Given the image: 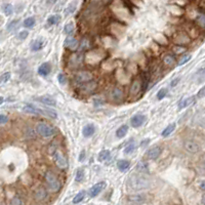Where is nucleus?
Listing matches in <instances>:
<instances>
[{"instance_id":"nucleus-1","label":"nucleus","mask_w":205,"mask_h":205,"mask_svg":"<svg viewBox=\"0 0 205 205\" xmlns=\"http://www.w3.org/2000/svg\"><path fill=\"white\" fill-rule=\"evenodd\" d=\"M150 187V180L142 174H131L127 180V188L132 191H142Z\"/></svg>"},{"instance_id":"nucleus-2","label":"nucleus","mask_w":205,"mask_h":205,"mask_svg":"<svg viewBox=\"0 0 205 205\" xmlns=\"http://www.w3.org/2000/svg\"><path fill=\"white\" fill-rule=\"evenodd\" d=\"M36 132L43 137H49L55 133V129L47 123L39 122L36 125Z\"/></svg>"},{"instance_id":"nucleus-3","label":"nucleus","mask_w":205,"mask_h":205,"mask_svg":"<svg viewBox=\"0 0 205 205\" xmlns=\"http://www.w3.org/2000/svg\"><path fill=\"white\" fill-rule=\"evenodd\" d=\"M45 180H46V184L48 186L50 190L52 192H57L59 190H61V183H60L59 178H57L51 171H47L45 173Z\"/></svg>"},{"instance_id":"nucleus-4","label":"nucleus","mask_w":205,"mask_h":205,"mask_svg":"<svg viewBox=\"0 0 205 205\" xmlns=\"http://www.w3.org/2000/svg\"><path fill=\"white\" fill-rule=\"evenodd\" d=\"M54 160L57 166L61 169H67L69 165V162L67 160V158L65 157V155L62 153L60 150H55L54 153Z\"/></svg>"},{"instance_id":"nucleus-5","label":"nucleus","mask_w":205,"mask_h":205,"mask_svg":"<svg viewBox=\"0 0 205 205\" xmlns=\"http://www.w3.org/2000/svg\"><path fill=\"white\" fill-rule=\"evenodd\" d=\"M84 60V55L82 52H75L74 54H72L69 59L68 66L71 69H75L81 66V64L83 63Z\"/></svg>"},{"instance_id":"nucleus-6","label":"nucleus","mask_w":205,"mask_h":205,"mask_svg":"<svg viewBox=\"0 0 205 205\" xmlns=\"http://www.w3.org/2000/svg\"><path fill=\"white\" fill-rule=\"evenodd\" d=\"M89 80H92V74L87 71L79 72L74 77V82L76 84H79V85H81V84L85 83V82H87Z\"/></svg>"},{"instance_id":"nucleus-7","label":"nucleus","mask_w":205,"mask_h":205,"mask_svg":"<svg viewBox=\"0 0 205 205\" xmlns=\"http://www.w3.org/2000/svg\"><path fill=\"white\" fill-rule=\"evenodd\" d=\"M96 87H98V83L93 80H89L85 83L81 84L80 85V91L84 95H87V93H90L92 91H95Z\"/></svg>"},{"instance_id":"nucleus-8","label":"nucleus","mask_w":205,"mask_h":205,"mask_svg":"<svg viewBox=\"0 0 205 205\" xmlns=\"http://www.w3.org/2000/svg\"><path fill=\"white\" fill-rule=\"evenodd\" d=\"M107 187V184H106V182H98V184L93 185L92 187L89 189V196L91 197V198H93V197L98 196V194H100L101 192L103 191V190H105V188Z\"/></svg>"},{"instance_id":"nucleus-9","label":"nucleus","mask_w":205,"mask_h":205,"mask_svg":"<svg viewBox=\"0 0 205 205\" xmlns=\"http://www.w3.org/2000/svg\"><path fill=\"white\" fill-rule=\"evenodd\" d=\"M184 148L186 149V151H188L191 154H196L200 151V146L196 142L191 141V139H188L184 143Z\"/></svg>"},{"instance_id":"nucleus-10","label":"nucleus","mask_w":205,"mask_h":205,"mask_svg":"<svg viewBox=\"0 0 205 205\" xmlns=\"http://www.w3.org/2000/svg\"><path fill=\"white\" fill-rule=\"evenodd\" d=\"M23 110L25 111L26 113H29V114L43 115V116H44V109H40V108H37L33 105H30V104H26V105L24 106Z\"/></svg>"},{"instance_id":"nucleus-11","label":"nucleus","mask_w":205,"mask_h":205,"mask_svg":"<svg viewBox=\"0 0 205 205\" xmlns=\"http://www.w3.org/2000/svg\"><path fill=\"white\" fill-rule=\"evenodd\" d=\"M162 153V148L160 146H156L151 148L150 150H148V152L146 153V156L148 157V159H151V160H156L159 156L161 155Z\"/></svg>"},{"instance_id":"nucleus-12","label":"nucleus","mask_w":205,"mask_h":205,"mask_svg":"<svg viewBox=\"0 0 205 205\" xmlns=\"http://www.w3.org/2000/svg\"><path fill=\"white\" fill-rule=\"evenodd\" d=\"M147 120V117L145 115H134L133 117L130 119V124L132 127L137 128V127L142 126Z\"/></svg>"},{"instance_id":"nucleus-13","label":"nucleus","mask_w":205,"mask_h":205,"mask_svg":"<svg viewBox=\"0 0 205 205\" xmlns=\"http://www.w3.org/2000/svg\"><path fill=\"white\" fill-rule=\"evenodd\" d=\"M110 98L115 102H119L123 98V90L120 87H114L110 91Z\"/></svg>"},{"instance_id":"nucleus-14","label":"nucleus","mask_w":205,"mask_h":205,"mask_svg":"<svg viewBox=\"0 0 205 205\" xmlns=\"http://www.w3.org/2000/svg\"><path fill=\"white\" fill-rule=\"evenodd\" d=\"M196 98L197 96H190V98H185L183 100H180V102L178 103V110H182L184 108L194 105V103L196 102Z\"/></svg>"},{"instance_id":"nucleus-15","label":"nucleus","mask_w":205,"mask_h":205,"mask_svg":"<svg viewBox=\"0 0 205 205\" xmlns=\"http://www.w3.org/2000/svg\"><path fill=\"white\" fill-rule=\"evenodd\" d=\"M48 193L43 187H38L34 192V197L37 201H43L47 198Z\"/></svg>"},{"instance_id":"nucleus-16","label":"nucleus","mask_w":205,"mask_h":205,"mask_svg":"<svg viewBox=\"0 0 205 205\" xmlns=\"http://www.w3.org/2000/svg\"><path fill=\"white\" fill-rule=\"evenodd\" d=\"M78 45H79V42L77 41V39H75V38L68 37L66 40H65V46L68 47L69 49H71V50H76L77 48H78Z\"/></svg>"},{"instance_id":"nucleus-17","label":"nucleus","mask_w":205,"mask_h":205,"mask_svg":"<svg viewBox=\"0 0 205 205\" xmlns=\"http://www.w3.org/2000/svg\"><path fill=\"white\" fill-rule=\"evenodd\" d=\"M36 100H37L38 102L44 104V105L49 106V107H55V106H57L55 101L54 98H49V96H38V98H36Z\"/></svg>"},{"instance_id":"nucleus-18","label":"nucleus","mask_w":205,"mask_h":205,"mask_svg":"<svg viewBox=\"0 0 205 205\" xmlns=\"http://www.w3.org/2000/svg\"><path fill=\"white\" fill-rule=\"evenodd\" d=\"M103 54H98V51H90L89 54H87V62L88 63H96V62H100L101 60H102L103 57Z\"/></svg>"},{"instance_id":"nucleus-19","label":"nucleus","mask_w":205,"mask_h":205,"mask_svg":"<svg viewBox=\"0 0 205 205\" xmlns=\"http://www.w3.org/2000/svg\"><path fill=\"white\" fill-rule=\"evenodd\" d=\"M141 86H142V83H141V81H139V79L134 80L133 82H132L131 86H130V95H139V91H141Z\"/></svg>"},{"instance_id":"nucleus-20","label":"nucleus","mask_w":205,"mask_h":205,"mask_svg":"<svg viewBox=\"0 0 205 205\" xmlns=\"http://www.w3.org/2000/svg\"><path fill=\"white\" fill-rule=\"evenodd\" d=\"M95 132V127L93 124H87L83 127L82 129V134L85 137H90L91 136H93V133Z\"/></svg>"},{"instance_id":"nucleus-21","label":"nucleus","mask_w":205,"mask_h":205,"mask_svg":"<svg viewBox=\"0 0 205 205\" xmlns=\"http://www.w3.org/2000/svg\"><path fill=\"white\" fill-rule=\"evenodd\" d=\"M50 71H51V67H50V64H48V63H43L38 68V73L41 76H47L50 73Z\"/></svg>"},{"instance_id":"nucleus-22","label":"nucleus","mask_w":205,"mask_h":205,"mask_svg":"<svg viewBox=\"0 0 205 205\" xmlns=\"http://www.w3.org/2000/svg\"><path fill=\"white\" fill-rule=\"evenodd\" d=\"M136 170L141 173H147L149 172V164L146 161H139L136 164Z\"/></svg>"},{"instance_id":"nucleus-23","label":"nucleus","mask_w":205,"mask_h":205,"mask_svg":"<svg viewBox=\"0 0 205 205\" xmlns=\"http://www.w3.org/2000/svg\"><path fill=\"white\" fill-rule=\"evenodd\" d=\"M129 166H130L129 161L124 160V159H122V160H119V161L117 162V167H118V169H119L120 171H122V172H124V171H126L127 169H128Z\"/></svg>"},{"instance_id":"nucleus-24","label":"nucleus","mask_w":205,"mask_h":205,"mask_svg":"<svg viewBox=\"0 0 205 205\" xmlns=\"http://www.w3.org/2000/svg\"><path fill=\"white\" fill-rule=\"evenodd\" d=\"M127 131H128V126H127V125H122V126H120L119 128L116 130V136L118 139H122V137H124L126 136Z\"/></svg>"},{"instance_id":"nucleus-25","label":"nucleus","mask_w":205,"mask_h":205,"mask_svg":"<svg viewBox=\"0 0 205 205\" xmlns=\"http://www.w3.org/2000/svg\"><path fill=\"white\" fill-rule=\"evenodd\" d=\"M196 80L198 83H201L205 80V65L201 67L196 73Z\"/></svg>"},{"instance_id":"nucleus-26","label":"nucleus","mask_w":205,"mask_h":205,"mask_svg":"<svg viewBox=\"0 0 205 205\" xmlns=\"http://www.w3.org/2000/svg\"><path fill=\"white\" fill-rule=\"evenodd\" d=\"M110 156H111V153L109 150H103L100 152V154H98V160L100 161V162H104V161H107L108 159L110 158Z\"/></svg>"},{"instance_id":"nucleus-27","label":"nucleus","mask_w":205,"mask_h":205,"mask_svg":"<svg viewBox=\"0 0 205 205\" xmlns=\"http://www.w3.org/2000/svg\"><path fill=\"white\" fill-rule=\"evenodd\" d=\"M175 129V123H172V124H169L166 128L163 129L162 133H161V136L163 137H167L168 136H170L171 133L173 132V130Z\"/></svg>"},{"instance_id":"nucleus-28","label":"nucleus","mask_w":205,"mask_h":205,"mask_svg":"<svg viewBox=\"0 0 205 205\" xmlns=\"http://www.w3.org/2000/svg\"><path fill=\"white\" fill-rule=\"evenodd\" d=\"M42 46H43V40L42 39H37L32 43V45H31V49H32L33 51H37V50L41 49Z\"/></svg>"},{"instance_id":"nucleus-29","label":"nucleus","mask_w":205,"mask_h":205,"mask_svg":"<svg viewBox=\"0 0 205 205\" xmlns=\"http://www.w3.org/2000/svg\"><path fill=\"white\" fill-rule=\"evenodd\" d=\"M129 200L132 203H142L145 200V196L144 195H132L129 197Z\"/></svg>"},{"instance_id":"nucleus-30","label":"nucleus","mask_w":205,"mask_h":205,"mask_svg":"<svg viewBox=\"0 0 205 205\" xmlns=\"http://www.w3.org/2000/svg\"><path fill=\"white\" fill-rule=\"evenodd\" d=\"M60 21H61V16H60L59 14H54V16H50L49 18H48L47 23L49 24V25H57V24L60 23Z\"/></svg>"},{"instance_id":"nucleus-31","label":"nucleus","mask_w":205,"mask_h":205,"mask_svg":"<svg viewBox=\"0 0 205 205\" xmlns=\"http://www.w3.org/2000/svg\"><path fill=\"white\" fill-rule=\"evenodd\" d=\"M2 11H3L6 16H11L13 13V7L10 3H6L2 6Z\"/></svg>"},{"instance_id":"nucleus-32","label":"nucleus","mask_w":205,"mask_h":205,"mask_svg":"<svg viewBox=\"0 0 205 205\" xmlns=\"http://www.w3.org/2000/svg\"><path fill=\"white\" fill-rule=\"evenodd\" d=\"M44 116L49 117V118H51V119H57V112L52 109H44Z\"/></svg>"},{"instance_id":"nucleus-33","label":"nucleus","mask_w":205,"mask_h":205,"mask_svg":"<svg viewBox=\"0 0 205 205\" xmlns=\"http://www.w3.org/2000/svg\"><path fill=\"white\" fill-rule=\"evenodd\" d=\"M85 194H86V192H85V191H81V192H79L78 194H77L76 196L74 197V199H73V203H74V204H77V203H79V202H81L82 200L84 199V197H85Z\"/></svg>"},{"instance_id":"nucleus-34","label":"nucleus","mask_w":205,"mask_h":205,"mask_svg":"<svg viewBox=\"0 0 205 205\" xmlns=\"http://www.w3.org/2000/svg\"><path fill=\"white\" fill-rule=\"evenodd\" d=\"M76 9V2H72L71 4H69L68 7L65 9V16H69V14L73 13Z\"/></svg>"},{"instance_id":"nucleus-35","label":"nucleus","mask_w":205,"mask_h":205,"mask_svg":"<svg viewBox=\"0 0 205 205\" xmlns=\"http://www.w3.org/2000/svg\"><path fill=\"white\" fill-rule=\"evenodd\" d=\"M196 22L202 29H205V13L199 14V16H197V19H196Z\"/></svg>"},{"instance_id":"nucleus-36","label":"nucleus","mask_w":205,"mask_h":205,"mask_svg":"<svg viewBox=\"0 0 205 205\" xmlns=\"http://www.w3.org/2000/svg\"><path fill=\"white\" fill-rule=\"evenodd\" d=\"M174 57H172L171 54H167V55H165V57H163V62H164V64H166L167 66H171L172 64H174Z\"/></svg>"},{"instance_id":"nucleus-37","label":"nucleus","mask_w":205,"mask_h":205,"mask_svg":"<svg viewBox=\"0 0 205 205\" xmlns=\"http://www.w3.org/2000/svg\"><path fill=\"white\" fill-rule=\"evenodd\" d=\"M64 32L67 35H71L74 32V24L73 23H68L64 28Z\"/></svg>"},{"instance_id":"nucleus-38","label":"nucleus","mask_w":205,"mask_h":205,"mask_svg":"<svg viewBox=\"0 0 205 205\" xmlns=\"http://www.w3.org/2000/svg\"><path fill=\"white\" fill-rule=\"evenodd\" d=\"M134 150H136V143H134V142H132V143L128 144L126 147H125L124 153L125 154H131Z\"/></svg>"},{"instance_id":"nucleus-39","label":"nucleus","mask_w":205,"mask_h":205,"mask_svg":"<svg viewBox=\"0 0 205 205\" xmlns=\"http://www.w3.org/2000/svg\"><path fill=\"white\" fill-rule=\"evenodd\" d=\"M84 178V170L83 169H78L76 171V175H75V180L78 183H81Z\"/></svg>"},{"instance_id":"nucleus-40","label":"nucleus","mask_w":205,"mask_h":205,"mask_svg":"<svg viewBox=\"0 0 205 205\" xmlns=\"http://www.w3.org/2000/svg\"><path fill=\"white\" fill-rule=\"evenodd\" d=\"M35 25V19L34 18H28L24 22V26L27 28H33Z\"/></svg>"},{"instance_id":"nucleus-41","label":"nucleus","mask_w":205,"mask_h":205,"mask_svg":"<svg viewBox=\"0 0 205 205\" xmlns=\"http://www.w3.org/2000/svg\"><path fill=\"white\" fill-rule=\"evenodd\" d=\"M191 57H192L191 54H186V55H184V57H183L182 59L180 60V62H178V65H180V66H182V65H185L186 63L189 62L190 60H191Z\"/></svg>"},{"instance_id":"nucleus-42","label":"nucleus","mask_w":205,"mask_h":205,"mask_svg":"<svg viewBox=\"0 0 205 205\" xmlns=\"http://www.w3.org/2000/svg\"><path fill=\"white\" fill-rule=\"evenodd\" d=\"M10 72H5V73H3L1 75V83H5V82H7L10 79Z\"/></svg>"},{"instance_id":"nucleus-43","label":"nucleus","mask_w":205,"mask_h":205,"mask_svg":"<svg viewBox=\"0 0 205 205\" xmlns=\"http://www.w3.org/2000/svg\"><path fill=\"white\" fill-rule=\"evenodd\" d=\"M166 95H167V89H166V88H161L160 90L158 91V93H157V98H158V100H162V98H164V96H165Z\"/></svg>"},{"instance_id":"nucleus-44","label":"nucleus","mask_w":205,"mask_h":205,"mask_svg":"<svg viewBox=\"0 0 205 205\" xmlns=\"http://www.w3.org/2000/svg\"><path fill=\"white\" fill-rule=\"evenodd\" d=\"M10 204L11 205H19V204H24V201L23 200H21V198L19 196H16L13 197V199H11L10 201Z\"/></svg>"},{"instance_id":"nucleus-45","label":"nucleus","mask_w":205,"mask_h":205,"mask_svg":"<svg viewBox=\"0 0 205 205\" xmlns=\"http://www.w3.org/2000/svg\"><path fill=\"white\" fill-rule=\"evenodd\" d=\"M18 23H19V21H18V20H13V21H11L10 23H9L8 25H7V30H8V31H11L14 27H16V24H18Z\"/></svg>"},{"instance_id":"nucleus-46","label":"nucleus","mask_w":205,"mask_h":205,"mask_svg":"<svg viewBox=\"0 0 205 205\" xmlns=\"http://www.w3.org/2000/svg\"><path fill=\"white\" fill-rule=\"evenodd\" d=\"M57 81H59L61 84H65L67 81L66 76H65L64 74H59V75H57Z\"/></svg>"},{"instance_id":"nucleus-47","label":"nucleus","mask_w":205,"mask_h":205,"mask_svg":"<svg viewBox=\"0 0 205 205\" xmlns=\"http://www.w3.org/2000/svg\"><path fill=\"white\" fill-rule=\"evenodd\" d=\"M28 35H29L28 31H22V32H20V34H19V38H20L21 40H24L28 37Z\"/></svg>"},{"instance_id":"nucleus-48","label":"nucleus","mask_w":205,"mask_h":205,"mask_svg":"<svg viewBox=\"0 0 205 205\" xmlns=\"http://www.w3.org/2000/svg\"><path fill=\"white\" fill-rule=\"evenodd\" d=\"M197 98H205V85L198 91V95H197Z\"/></svg>"},{"instance_id":"nucleus-49","label":"nucleus","mask_w":205,"mask_h":205,"mask_svg":"<svg viewBox=\"0 0 205 205\" xmlns=\"http://www.w3.org/2000/svg\"><path fill=\"white\" fill-rule=\"evenodd\" d=\"M7 121H8V117L5 116L4 114L0 115V123H1V124H5Z\"/></svg>"},{"instance_id":"nucleus-50","label":"nucleus","mask_w":205,"mask_h":205,"mask_svg":"<svg viewBox=\"0 0 205 205\" xmlns=\"http://www.w3.org/2000/svg\"><path fill=\"white\" fill-rule=\"evenodd\" d=\"M104 104V102L101 98H93V105L95 107H98V106H102Z\"/></svg>"},{"instance_id":"nucleus-51","label":"nucleus","mask_w":205,"mask_h":205,"mask_svg":"<svg viewBox=\"0 0 205 205\" xmlns=\"http://www.w3.org/2000/svg\"><path fill=\"white\" fill-rule=\"evenodd\" d=\"M150 143V139H143V141L141 142V144H139V146L142 147V148H146L147 146Z\"/></svg>"},{"instance_id":"nucleus-52","label":"nucleus","mask_w":205,"mask_h":205,"mask_svg":"<svg viewBox=\"0 0 205 205\" xmlns=\"http://www.w3.org/2000/svg\"><path fill=\"white\" fill-rule=\"evenodd\" d=\"M178 81H180V78H178V77H177V78H175V79H173V80L170 82V86H171V87H174V86H177Z\"/></svg>"},{"instance_id":"nucleus-53","label":"nucleus","mask_w":205,"mask_h":205,"mask_svg":"<svg viewBox=\"0 0 205 205\" xmlns=\"http://www.w3.org/2000/svg\"><path fill=\"white\" fill-rule=\"evenodd\" d=\"M84 159H85V151H82L80 153V155H79V161L82 162V161H84Z\"/></svg>"},{"instance_id":"nucleus-54","label":"nucleus","mask_w":205,"mask_h":205,"mask_svg":"<svg viewBox=\"0 0 205 205\" xmlns=\"http://www.w3.org/2000/svg\"><path fill=\"white\" fill-rule=\"evenodd\" d=\"M199 188H200V190H202V191H205V180L200 183Z\"/></svg>"},{"instance_id":"nucleus-55","label":"nucleus","mask_w":205,"mask_h":205,"mask_svg":"<svg viewBox=\"0 0 205 205\" xmlns=\"http://www.w3.org/2000/svg\"><path fill=\"white\" fill-rule=\"evenodd\" d=\"M185 51V48L184 47H175V52H184Z\"/></svg>"},{"instance_id":"nucleus-56","label":"nucleus","mask_w":205,"mask_h":205,"mask_svg":"<svg viewBox=\"0 0 205 205\" xmlns=\"http://www.w3.org/2000/svg\"><path fill=\"white\" fill-rule=\"evenodd\" d=\"M55 1H57V0H47L46 3L47 4H54V3H55Z\"/></svg>"},{"instance_id":"nucleus-57","label":"nucleus","mask_w":205,"mask_h":205,"mask_svg":"<svg viewBox=\"0 0 205 205\" xmlns=\"http://www.w3.org/2000/svg\"><path fill=\"white\" fill-rule=\"evenodd\" d=\"M201 203L202 204H205V194L202 196V200H201Z\"/></svg>"},{"instance_id":"nucleus-58","label":"nucleus","mask_w":205,"mask_h":205,"mask_svg":"<svg viewBox=\"0 0 205 205\" xmlns=\"http://www.w3.org/2000/svg\"><path fill=\"white\" fill-rule=\"evenodd\" d=\"M3 102H4V98L3 96H1V98H0V105H2Z\"/></svg>"},{"instance_id":"nucleus-59","label":"nucleus","mask_w":205,"mask_h":205,"mask_svg":"<svg viewBox=\"0 0 205 205\" xmlns=\"http://www.w3.org/2000/svg\"><path fill=\"white\" fill-rule=\"evenodd\" d=\"M202 163H203L204 165H205V154H204L203 156H202Z\"/></svg>"}]
</instances>
